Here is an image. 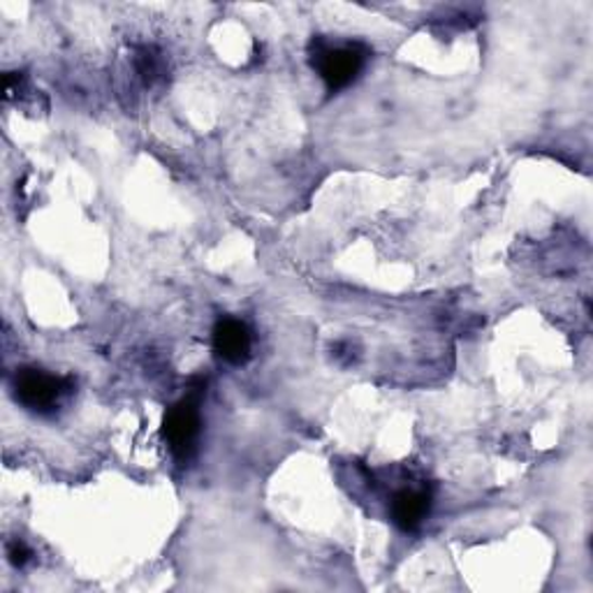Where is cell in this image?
Instances as JSON below:
<instances>
[{
	"label": "cell",
	"mask_w": 593,
	"mask_h": 593,
	"mask_svg": "<svg viewBox=\"0 0 593 593\" xmlns=\"http://www.w3.org/2000/svg\"><path fill=\"white\" fill-rule=\"evenodd\" d=\"M369 51L359 42H329L325 38L313 40L311 45V63L318 70L327 91L337 93L353 84L366 63Z\"/></svg>",
	"instance_id": "1"
},
{
	"label": "cell",
	"mask_w": 593,
	"mask_h": 593,
	"mask_svg": "<svg viewBox=\"0 0 593 593\" xmlns=\"http://www.w3.org/2000/svg\"><path fill=\"white\" fill-rule=\"evenodd\" d=\"M70 392H73V380L35 369V366H26L14 376V396L33 413H54Z\"/></svg>",
	"instance_id": "2"
},
{
	"label": "cell",
	"mask_w": 593,
	"mask_h": 593,
	"mask_svg": "<svg viewBox=\"0 0 593 593\" xmlns=\"http://www.w3.org/2000/svg\"><path fill=\"white\" fill-rule=\"evenodd\" d=\"M165 441L179 459H188L195 450L200 436V408L198 396H186L165 413L163 422Z\"/></svg>",
	"instance_id": "3"
},
{
	"label": "cell",
	"mask_w": 593,
	"mask_h": 593,
	"mask_svg": "<svg viewBox=\"0 0 593 593\" xmlns=\"http://www.w3.org/2000/svg\"><path fill=\"white\" fill-rule=\"evenodd\" d=\"M214 351L223 362L228 364L249 362L253 351L251 329L235 318L220 320L214 327Z\"/></svg>",
	"instance_id": "4"
},
{
	"label": "cell",
	"mask_w": 593,
	"mask_h": 593,
	"mask_svg": "<svg viewBox=\"0 0 593 593\" xmlns=\"http://www.w3.org/2000/svg\"><path fill=\"white\" fill-rule=\"evenodd\" d=\"M429 508H431V494L427 490H413V487H406V490H399L392 496L390 513L399 529L415 531L420 529V525L427 519Z\"/></svg>",
	"instance_id": "5"
},
{
	"label": "cell",
	"mask_w": 593,
	"mask_h": 593,
	"mask_svg": "<svg viewBox=\"0 0 593 593\" xmlns=\"http://www.w3.org/2000/svg\"><path fill=\"white\" fill-rule=\"evenodd\" d=\"M135 65H137L139 77H142L147 84H153L163 75V59L155 54L151 47H144L142 51H137Z\"/></svg>",
	"instance_id": "6"
},
{
	"label": "cell",
	"mask_w": 593,
	"mask_h": 593,
	"mask_svg": "<svg viewBox=\"0 0 593 593\" xmlns=\"http://www.w3.org/2000/svg\"><path fill=\"white\" fill-rule=\"evenodd\" d=\"M8 556H10V564L16 566V568H24L28 562H30V550L26 547V543H22V540H14V543L8 545Z\"/></svg>",
	"instance_id": "7"
}]
</instances>
